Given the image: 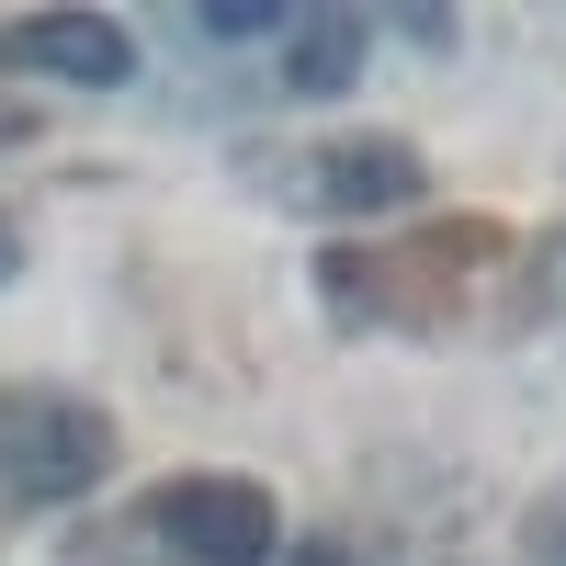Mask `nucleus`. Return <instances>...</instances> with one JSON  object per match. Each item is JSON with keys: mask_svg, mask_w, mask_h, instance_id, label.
Segmentation results:
<instances>
[{"mask_svg": "<svg viewBox=\"0 0 566 566\" xmlns=\"http://www.w3.org/2000/svg\"><path fill=\"white\" fill-rule=\"evenodd\" d=\"M419 181H431V170H419L397 136H363V148H340L317 170V205L328 216H386V205H419Z\"/></svg>", "mask_w": 566, "mask_h": 566, "instance_id": "nucleus-4", "label": "nucleus"}, {"mask_svg": "<svg viewBox=\"0 0 566 566\" xmlns=\"http://www.w3.org/2000/svg\"><path fill=\"white\" fill-rule=\"evenodd\" d=\"M159 533L193 555V566H283L272 499L250 476H181V488H159Z\"/></svg>", "mask_w": 566, "mask_h": 566, "instance_id": "nucleus-2", "label": "nucleus"}, {"mask_svg": "<svg viewBox=\"0 0 566 566\" xmlns=\"http://www.w3.org/2000/svg\"><path fill=\"white\" fill-rule=\"evenodd\" d=\"M363 80V23L352 12H295V34H283V91H306V103H328V91Z\"/></svg>", "mask_w": 566, "mask_h": 566, "instance_id": "nucleus-5", "label": "nucleus"}, {"mask_svg": "<svg viewBox=\"0 0 566 566\" xmlns=\"http://www.w3.org/2000/svg\"><path fill=\"white\" fill-rule=\"evenodd\" d=\"M0 57L34 69V80H69V91H125L136 80V34L114 12H23L0 34Z\"/></svg>", "mask_w": 566, "mask_h": 566, "instance_id": "nucleus-3", "label": "nucleus"}, {"mask_svg": "<svg viewBox=\"0 0 566 566\" xmlns=\"http://www.w3.org/2000/svg\"><path fill=\"white\" fill-rule=\"evenodd\" d=\"M0 272H12V239H0Z\"/></svg>", "mask_w": 566, "mask_h": 566, "instance_id": "nucleus-8", "label": "nucleus"}, {"mask_svg": "<svg viewBox=\"0 0 566 566\" xmlns=\"http://www.w3.org/2000/svg\"><path fill=\"white\" fill-rule=\"evenodd\" d=\"M103 453H114V442H103V419H91V408H57V397L0 408V488H12L23 510L103 488Z\"/></svg>", "mask_w": 566, "mask_h": 566, "instance_id": "nucleus-1", "label": "nucleus"}, {"mask_svg": "<svg viewBox=\"0 0 566 566\" xmlns=\"http://www.w3.org/2000/svg\"><path fill=\"white\" fill-rule=\"evenodd\" d=\"M205 34H216V45H250V34H295V12H272V0H216Z\"/></svg>", "mask_w": 566, "mask_h": 566, "instance_id": "nucleus-6", "label": "nucleus"}, {"mask_svg": "<svg viewBox=\"0 0 566 566\" xmlns=\"http://www.w3.org/2000/svg\"><path fill=\"white\" fill-rule=\"evenodd\" d=\"M283 566H352L340 544H283Z\"/></svg>", "mask_w": 566, "mask_h": 566, "instance_id": "nucleus-7", "label": "nucleus"}]
</instances>
